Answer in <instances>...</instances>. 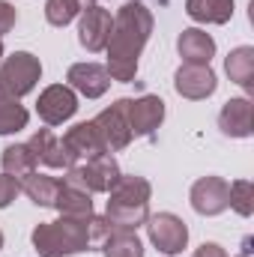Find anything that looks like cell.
Returning <instances> with one entry per match:
<instances>
[{
    "mask_svg": "<svg viewBox=\"0 0 254 257\" xmlns=\"http://www.w3.org/2000/svg\"><path fill=\"white\" fill-rule=\"evenodd\" d=\"M153 33V12L144 6V0H126L117 15H114V27L108 36V75L120 84H132L138 75V60L144 45L150 42Z\"/></svg>",
    "mask_w": 254,
    "mask_h": 257,
    "instance_id": "obj_1",
    "label": "cell"
},
{
    "mask_svg": "<svg viewBox=\"0 0 254 257\" xmlns=\"http://www.w3.org/2000/svg\"><path fill=\"white\" fill-rule=\"evenodd\" d=\"M30 153H33V159H36V165L42 162V165H48V168H63V171H69V168H75L78 162L72 159V153L66 150V144L51 132V128H39L33 138H30Z\"/></svg>",
    "mask_w": 254,
    "mask_h": 257,
    "instance_id": "obj_13",
    "label": "cell"
},
{
    "mask_svg": "<svg viewBox=\"0 0 254 257\" xmlns=\"http://www.w3.org/2000/svg\"><path fill=\"white\" fill-rule=\"evenodd\" d=\"M78 111V96L69 84H51L39 93V102H36V114L42 117V123L48 126H60L69 117H75Z\"/></svg>",
    "mask_w": 254,
    "mask_h": 257,
    "instance_id": "obj_9",
    "label": "cell"
},
{
    "mask_svg": "<svg viewBox=\"0 0 254 257\" xmlns=\"http://www.w3.org/2000/svg\"><path fill=\"white\" fill-rule=\"evenodd\" d=\"M63 180L81 186L84 192H90V194L93 192H111L114 183L120 180V165H117V159L111 153H105V156H96L90 162H81V165L69 168Z\"/></svg>",
    "mask_w": 254,
    "mask_h": 257,
    "instance_id": "obj_5",
    "label": "cell"
},
{
    "mask_svg": "<svg viewBox=\"0 0 254 257\" xmlns=\"http://www.w3.org/2000/svg\"><path fill=\"white\" fill-rule=\"evenodd\" d=\"M177 51L183 57V63H191V66H209V60L215 57V39L197 27H189L180 33L177 39Z\"/></svg>",
    "mask_w": 254,
    "mask_h": 257,
    "instance_id": "obj_17",
    "label": "cell"
},
{
    "mask_svg": "<svg viewBox=\"0 0 254 257\" xmlns=\"http://www.w3.org/2000/svg\"><path fill=\"white\" fill-rule=\"evenodd\" d=\"M0 248H3V233H0Z\"/></svg>",
    "mask_w": 254,
    "mask_h": 257,
    "instance_id": "obj_32",
    "label": "cell"
},
{
    "mask_svg": "<svg viewBox=\"0 0 254 257\" xmlns=\"http://www.w3.org/2000/svg\"><path fill=\"white\" fill-rule=\"evenodd\" d=\"M18 194H21V183L6 177V174H0V209H6Z\"/></svg>",
    "mask_w": 254,
    "mask_h": 257,
    "instance_id": "obj_27",
    "label": "cell"
},
{
    "mask_svg": "<svg viewBox=\"0 0 254 257\" xmlns=\"http://www.w3.org/2000/svg\"><path fill=\"white\" fill-rule=\"evenodd\" d=\"M174 87H177V93H180L183 99L197 102V99H209V96L215 93L218 81H215V72H212L209 66L183 63L177 69V75H174Z\"/></svg>",
    "mask_w": 254,
    "mask_h": 257,
    "instance_id": "obj_12",
    "label": "cell"
},
{
    "mask_svg": "<svg viewBox=\"0 0 254 257\" xmlns=\"http://www.w3.org/2000/svg\"><path fill=\"white\" fill-rule=\"evenodd\" d=\"M21 192L27 194L36 206H54L57 192H60V180L48 177V174H33L21 183Z\"/></svg>",
    "mask_w": 254,
    "mask_h": 257,
    "instance_id": "obj_23",
    "label": "cell"
},
{
    "mask_svg": "<svg viewBox=\"0 0 254 257\" xmlns=\"http://www.w3.org/2000/svg\"><path fill=\"white\" fill-rule=\"evenodd\" d=\"M227 206H233L242 218H248V215H251V212H254V183H251V180H236V183H230Z\"/></svg>",
    "mask_w": 254,
    "mask_h": 257,
    "instance_id": "obj_26",
    "label": "cell"
},
{
    "mask_svg": "<svg viewBox=\"0 0 254 257\" xmlns=\"http://www.w3.org/2000/svg\"><path fill=\"white\" fill-rule=\"evenodd\" d=\"M15 21H18L15 6H12V3H6V0H0V36H3V33H9V30L15 27Z\"/></svg>",
    "mask_w": 254,
    "mask_h": 257,
    "instance_id": "obj_28",
    "label": "cell"
},
{
    "mask_svg": "<svg viewBox=\"0 0 254 257\" xmlns=\"http://www.w3.org/2000/svg\"><path fill=\"white\" fill-rule=\"evenodd\" d=\"M147 230H150V242L162 251V254H180L189 245V227L180 215L174 212H159L147 218Z\"/></svg>",
    "mask_w": 254,
    "mask_h": 257,
    "instance_id": "obj_6",
    "label": "cell"
},
{
    "mask_svg": "<svg viewBox=\"0 0 254 257\" xmlns=\"http://www.w3.org/2000/svg\"><path fill=\"white\" fill-rule=\"evenodd\" d=\"M54 206L60 209V215H72V218H90L93 215L90 192H84L81 186H75L69 180H60V192H57Z\"/></svg>",
    "mask_w": 254,
    "mask_h": 257,
    "instance_id": "obj_18",
    "label": "cell"
},
{
    "mask_svg": "<svg viewBox=\"0 0 254 257\" xmlns=\"http://www.w3.org/2000/svg\"><path fill=\"white\" fill-rule=\"evenodd\" d=\"M0 60H3V42H0Z\"/></svg>",
    "mask_w": 254,
    "mask_h": 257,
    "instance_id": "obj_31",
    "label": "cell"
},
{
    "mask_svg": "<svg viewBox=\"0 0 254 257\" xmlns=\"http://www.w3.org/2000/svg\"><path fill=\"white\" fill-rule=\"evenodd\" d=\"M27 120H30L27 108L18 105V99L6 96V93L0 90V135H15V132H21V128L27 126Z\"/></svg>",
    "mask_w": 254,
    "mask_h": 257,
    "instance_id": "obj_24",
    "label": "cell"
},
{
    "mask_svg": "<svg viewBox=\"0 0 254 257\" xmlns=\"http://www.w3.org/2000/svg\"><path fill=\"white\" fill-rule=\"evenodd\" d=\"M63 144H66V150L72 153L75 162H90V159L108 153L105 144H102V138H99V132H96V126H93V120H90V123L72 126L63 135Z\"/></svg>",
    "mask_w": 254,
    "mask_h": 257,
    "instance_id": "obj_15",
    "label": "cell"
},
{
    "mask_svg": "<svg viewBox=\"0 0 254 257\" xmlns=\"http://www.w3.org/2000/svg\"><path fill=\"white\" fill-rule=\"evenodd\" d=\"M218 128L227 138H248L254 128V108L245 96L239 99H227L221 114H218Z\"/></svg>",
    "mask_w": 254,
    "mask_h": 257,
    "instance_id": "obj_16",
    "label": "cell"
},
{
    "mask_svg": "<svg viewBox=\"0 0 254 257\" xmlns=\"http://www.w3.org/2000/svg\"><path fill=\"white\" fill-rule=\"evenodd\" d=\"M111 27H114V18H111V12L105 6H99V3L84 6L81 9V24H78V42H81V48H87L90 54L105 51Z\"/></svg>",
    "mask_w": 254,
    "mask_h": 257,
    "instance_id": "obj_8",
    "label": "cell"
},
{
    "mask_svg": "<svg viewBox=\"0 0 254 257\" xmlns=\"http://www.w3.org/2000/svg\"><path fill=\"white\" fill-rule=\"evenodd\" d=\"M194 257H227V251L218 242H203L200 248H194Z\"/></svg>",
    "mask_w": 254,
    "mask_h": 257,
    "instance_id": "obj_29",
    "label": "cell"
},
{
    "mask_svg": "<svg viewBox=\"0 0 254 257\" xmlns=\"http://www.w3.org/2000/svg\"><path fill=\"white\" fill-rule=\"evenodd\" d=\"M0 165H3V174L18 180V183H24L27 177L36 174V159H33L27 144H9L0 156Z\"/></svg>",
    "mask_w": 254,
    "mask_h": 257,
    "instance_id": "obj_19",
    "label": "cell"
},
{
    "mask_svg": "<svg viewBox=\"0 0 254 257\" xmlns=\"http://www.w3.org/2000/svg\"><path fill=\"white\" fill-rule=\"evenodd\" d=\"M81 3L78 0H45V18L51 27H66L75 21V15H81Z\"/></svg>",
    "mask_w": 254,
    "mask_h": 257,
    "instance_id": "obj_25",
    "label": "cell"
},
{
    "mask_svg": "<svg viewBox=\"0 0 254 257\" xmlns=\"http://www.w3.org/2000/svg\"><path fill=\"white\" fill-rule=\"evenodd\" d=\"M42 78V63L30 51H15L0 60V90L12 99L27 96Z\"/></svg>",
    "mask_w": 254,
    "mask_h": 257,
    "instance_id": "obj_4",
    "label": "cell"
},
{
    "mask_svg": "<svg viewBox=\"0 0 254 257\" xmlns=\"http://www.w3.org/2000/svg\"><path fill=\"white\" fill-rule=\"evenodd\" d=\"M66 81H69L72 90H78V93L87 96V99H99V96H105L108 87H111V75H108V69L99 66V63H75V66H69Z\"/></svg>",
    "mask_w": 254,
    "mask_h": 257,
    "instance_id": "obj_14",
    "label": "cell"
},
{
    "mask_svg": "<svg viewBox=\"0 0 254 257\" xmlns=\"http://www.w3.org/2000/svg\"><path fill=\"white\" fill-rule=\"evenodd\" d=\"M90 245V218L60 215L57 221H45L33 230V248L39 257H69L81 254Z\"/></svg>",
    "mask_w": 254,
    "mask_h": 257,
    "instance_id": "obj_3",
    "label": "cell"
},
{
    "mask_svg": "<svg viewBox=\"0 0 254 257\" xmlns=\"http://www.w3.org/2000/svg\"><path fill=\"white\" fill-rule=\"evenodd\" d=\"M224 69L230 75L233 84H239L242 90H251L254 87V48L251 45H239L227 54Z\"/></svg>",
    "mask_w": 254,
    "mask_h": 257,
    "instance_id": "obj_21",
    "label": "cell"
},
{
    "mask_svg": "<svg viewBox=\"0 0 254 257\" xmlns=\"http://www.w3.org/2000/svg\"><path fill=\"white\" fill-rule=\"evenodd\" d=\"M93 126L99 132V138H102V144H105V150L108 153H117V150H126L129 144H132V126H129V114H126V99H117L111 108H105L96 120H93Z\"/></svg>",
    "mask_w": 254,
    "mask_h": 257,
    "instance_id": "obj_7",
    "label": "cell"
},
{
    "mask_svg": "<svg viewBox=\"0 0 254 257\" xmlns=\"http://www.w3.org/2000/svg\"><path fill=\"white\" fill-rule=\"evenodd\" d=\"M102 254L105 257H144V245L135 230H111L102 239Z\"/></svg>",
    "mask_w": 254,
    "mask_h": 257,
    "instance_id": "obj_22",
    "label": "cell"
},
{
    "mask_svg": "<svg viewBox=\"0 0 254 257\" xmlns=\"http://www.w3.org/2000/svg\"><path fill=\"white\" fill-rule=\"evenodd\" d=\"M150 183L144 177H123L114 183V189L108 192V212L105 218L111 221L114 230H138L141 224H147L150 212H147V203H150Z\"/></svg>",
    "mask_w": 254,
    "mask_h": 257,
    "instance_id": "obj_2",
    "label": "cell"
},
{
    "mask_svg": "<svg viewBox=\"0 0 254 257\" xmlns=\"http://www.w3.org/2000/svg\"><path fill=\"white\" fill-rule=\"evenodd\" d=\"M242 257H248V254H242Z\"/></svg>",
    "mask_w": 254,
    "mask_h": 257,
    "instance_id": "obj_33",
    "label": "cell"
},
{
    "mask_svg": "<svg viewBox=\"0 0 254 257\" xmlns=\"http://www.w3.org/2000/svg\"><path fill=\"white\" fill-rule=\"evenodd\" d=\"M78 3H81V6H93L96 0H78Z\"/></svg>",
    "mask_w": 254,
    "mask_h": 257,
    "instance_id": "obj_30",
    "label": "cell"
},
{
    "mask_svg": "<svg viewBox=\"0 0 254 257\" xmlns=\"http://www.w3.org/2000/svg\"><path fill=\"white\" fill-rule=\"evenodd\" d=\"M227 192H230V183L221 180V177H200L194 186H191V209L197 215H218L227 209Z\"/></svg>",
    "mask_w": 254,
    "mask_h": 257,
    "instance_id": "obj_10",
    "label": "cell"
},
{
    "mask_svg": "<svg viewBox=\"0 0 254 257\" xmlns=\"http://www.w3.org/2000/svg\"><path fill=\"white\" fill-rule=\"evenodd\" d=\"M186 12L200 24H227L233 18V0H186Z\"/></svg>",
    "mask_w": 254,
    "mask_h": 257,
    "instance_id": "obj_20",
    "label": "cell"
},
{
    "mask_svg": "<svg viewBox=\"0 0 254 257\" xmlns=\"http://www.w3.org/2000/svg\"><path fill=\"white\" fill-rule=\"evenodd\" d=\"M129 126L135 138H150L165 120V102L159 96H141V99H126Z\"/></svg>",
    "mask_w": 254,
    "mask_h": 257,
    "instance_id": "obj_11",
    "label": "cell"
}]
</instances>
